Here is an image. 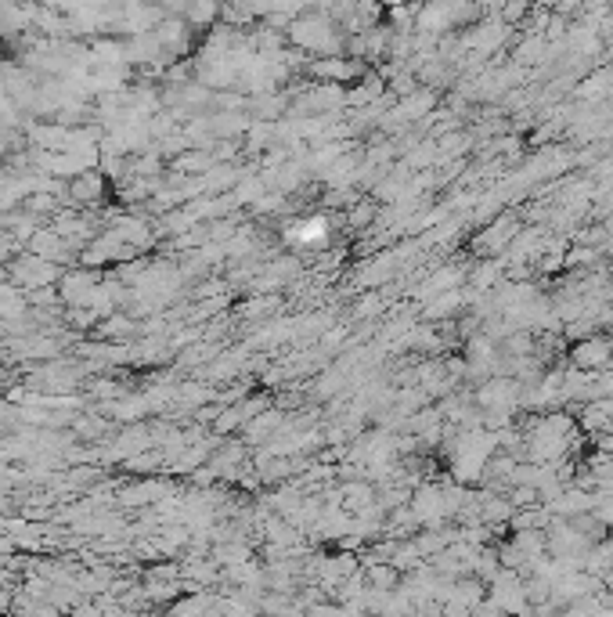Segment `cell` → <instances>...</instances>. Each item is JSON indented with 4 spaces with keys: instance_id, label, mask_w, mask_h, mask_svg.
Listing matches in <instances>:
<instances>
[{
    "instance_id": "6da1fadb",
    "label": "cell",
    "mask_w": 613,
    "mask_h": 617,
    "mask_svg": "<svg viewBox=\"0 0 613 617\" xmlns=\"http://www.w3.org/2000/svg\"><path fill=\"white\" fill-rule=\"evenodd\" d=\"M574 361L581 365V369H595V365L610 361V343L606 340H585L581 347L574 350Z\"/></svg>"
},
{
    "instance_id": "7a4b0ae2",
    "label": "cell",
    "mask_w": 613,
    "mask_h": 617,
    "mask_svg": "<svg viewBox=\"0 0 613 617\" xmlns=\"http://www.w3.org/2000/svg\"><path fill=\"white\" fill-rule=\"evenodd\" d=\"M166 617H206V596H192V599H177Z\"/></svg>"
},
{
    "instance_id": "3957f363",
    "label": "cell",
    "mask_w": 613,
    "mask_h": 617,
    "mask_svg": "<svg viewBox=\"0 0 613 617\" xmlns=\"http://www.w3.org/2000/svg\"><path fill=\"white\" fill-rule=\"evenodd\" d=\"M11 607H15V603H11V592H8V589H0V614H8Z\"/></svg>"
}]
</instances>
